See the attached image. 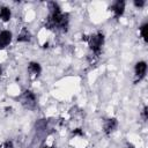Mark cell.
<instances>
[{
    "instance_id": "obj_1",
    "label": "cell",
    "mask_w": 148,
    "mask_h": 148,
    "mask_svg": "<svg viewBox=\"0 0 148 148\" xmlns=\"http://www.w3.org/2000/svg\"><path fill=\"white\" fill-rule=\"evenodd\" d=\"M88 43H89V47L90 50L96 54L98 56L99 52H101V49H102V45L104 43V35L102 32H97L90 37H88Z\"/></svg>"
},
{
    "instance_id": "obj_2",
    "label": "cell",
    "mask_w": 148,
    "mask_h": 148,
    "mask_svg": "<svg viewBox=\"0 0 148 148\" xmlns=\"http://www.w3.org/2000/svg\"><path fill=\"white\" fill-rule=\"evenodd\" d=\"M20 101H21V104L25 109H35V106H36V97H35L34 92H31L30 90H25L22 94Z\"/></svg>"
},
{
    "instance_id": "obj_3",
    "label": "cell",
    "mask_w": 148,
    "mask_h": 148,
    "mask_svg": "<svg viewBox=\"0 0 148 148\" xmlns=\"http://www.w3.org/2000/svg\"><path fill=\"white\" fill-rule=\"evenodd\" d=\"M117 126H118V121H117L116 118L106 119L105 123H104V126H103V128H104V133H105V134H110V133H112V132L117 128Z\"/></svg>"
},
{
    "instance_id": "obj_4",
    "label": "cell",
    "mask_w": 148,
    "mask_h": 148,
    "mask_svg": "<svg viewBox=\"0 0 148 148\" xmlns=\"http://www.w3.org/2000/svg\"><path fill=\"white\" fill-rule=\"evenodd\" d=\"M146 71H147V64L145 61L136 62V65H135V76H136L138 80H141L145 76Z\"/></svg>"
},
{
    "instance_id": "obj_5",
    "label": "cell",
    "mask_w": 148,
    "mask_h": 148,
    "mask_svg": "<svg viewBox=\"0 0 148 148\" xmlns=\"http://www.w3.org/2000/svg\"><path fill=\"white\" fill-rule=\"evenodd\" d=\"M12 40V32L8 30L1 31L0 32V49L6 47Z\"/></svg>"
},
{
    "instance_id": "obj_6",
    "label": "cell",
    "mask_w": 148,
    "mask_h": 148,
    "mask_svg": "<svg viewBox=\"0 0 148 148\" xmlns=\"http://www.w3.org/2000/svg\"><path fill=\"white\" fill-rule=\"evenodd\" d=\"M111 9H112V12L114 13V16L116 17H119V16H121L123 15V13H124V9H125V2L124 1H116L112 6H111Z\"/></svg>"
},
{
    "instance_id": "obj_7",
    "label": "cell",
    "mask_w": 148,
    "mask_h": 148,
    "mask_svg": "<svg viewBox=\"0 0 148 148\" xmlns=\"http://www.w3.org/2000/svg\"><path fill=\"white\" fill-rule=\"evenodd\" d=\"M40 71H42V68H40L38 62H30L29 66H28V72L30 73V75L32 77H37L39 75Z\"/></svg>"
},
{
    "instance_id": "obj_8",
    "label": "cell",
    "mask_w": 148,
    "mask_h": 148,
    "mask_svg": "<svg viewBox=\"0 0 148 148\" xmlns=\"http://www.w3.org/2000/svg\"><path fill=\"white\" fill-rule=\"evenodd\" d=\"M0 18L5 22H7L10 18V9L6 6H1L0 7Z\"/></svg>"
},
{
    "instance_id": "obj_9",
    "label": "cell",
    "mask_w": 148,
    "mask_h": 148,
    "mask_svg": "<svg viewBox=\"0 0 148 148\" xmlns=\"http://www.w3.org/2000/svg\"><path fill=\"white\" fill-rule=\"evenodd\" d=\"M29 39H30V32L25 28H23L22 31L20 32L18 37H17V40L18 42H28Z\"/></svg>"
},
{
    "instance_id": "obj_10",
    "label": "cell",
    "mask_w": 148,
    "mask_h": 148,
    "mask_svg": "<svg viewBox=\"0 0 148 148\" xmlns=\"http://www.w3.org/2000/svg\"><path fill=\"white\" fill-rule=\"evenodd\" d=\"M147 28H148L147 23H145V24H142L140 27V35H141V37L143 38L145 42H147Z\"/></svg>"
},
{
    "instance_id": "obj_11",
    "label": "cell",
    "mask_w": 148,
    "mask_h": 148,
    "mask_svg": "<svg viewBox=\"0 0 148 148\" xmlns=\"http://www.w3.org/2000/svg\"><path fill=\"white\" fill-rule=\"evenodd\" d=\"M0 148H14V147H13V143L10 141H6L5 143H2L0 146Z\"/></svg>"
},
{
    "instance_id": "obj_12",
    "label": "cell",
    "mask_w": 148,
    "mask_h": 148,
    "mask_svg": "<svg viewBox=\"0 0 148 148\" xmlns=\"http://www.w3.org/2000/svg\"><path fill=\"white\" fill-rule=\"evenodd\" d=\"M134 5H135L136 7H142V6L145 5V0H135V1H134Z\"/></svg>"
},
{
    "instance_id": "obj_13",
    "label": "cell",
    "mask_w": 148,
    "mask_h": 148,
    "mask_svg": "<svg viewBox=\"0 0 148 148\" xmlns=\"http://www.w3.org/2000/svg\"><path fill=\"white\" fill-rule=\"evenodd\" d=\"M142 117H143L145 120L148 119V109H147V106H146V108L143 109V111H142Z\"/></svg>"
},
{
    "instance_id": "obj_14",
    "label": "cell",
    "mask_w": 148,
    "mask_h": 148,
    "mask_svg": "<svg viewBox=\"0 0 148 148\" xmlns=\"http://www.w3.org/2000/svg\"><path fill=\"white\" fill-rule=\"evenodd\" d=\"M73 134L74 135H83V132H82L81 128H76V130L73 131Z\"/></svg>"
},
{
    "instance_id": "obj_15",
    "label": "cell",
    "mask_w": 148,
    "mask_h": 148,
    "mask_svg": "<svg viewBox=\"0 0 148 148\" xmlns=\"http://www.w3.org/2000/svg\"><path fill=\"white\" fill-rule=\"evenodd\" d=\"M43 148H52V147H47V146H45V147H43Z\"/></svg>"
},
{
    "instance_id": "obj_16",
    "label": "cell",
    "mask_w": 148,
    "mask_h": 148,
    "mask_svg": "<svg viewBox=\"0 0 148 148\" xmlns=\"http://www.w3.org/2000/svg\"><path fill=\"white\" fill-rule=\"evenodd\" d=\"M0 75H1V68H0Z\"/></svg>"
}]
</instances>
